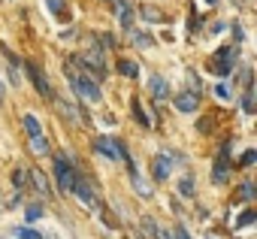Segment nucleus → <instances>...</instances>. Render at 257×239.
I'll list each match as a JSON object with an SVG mask.
<instances>
[{
    "label": "nucleus",
    "mask_w": 257,
    "mask_h": 239,
    "mask_svg": "<svg viewBox=\"0 0 257 239\" xmlns=\"http://www.w3.org/2000/svg\"><path fill=\"white\" fill-rule=\"evenodd\" d=\"M31 182H34V188H37L43 197H49V194H52V191H49V179H46L40 170H34V173H31Z\"/></svg>",
    "instance_id": "nucleus-12"
},
{
    "label": "nucleus",
    "mask_w": 257,
    "mask_h": 239,
    "mask_svg": "<svg viewBox=\"0 0 257 239\" xmlns=\"http://www.w3.org/2000/svg\"><path fill=\"white\" fill-rule=\"evenodd\" d=\"M112 10H115V16L121 19V25L131 31V25H134V13H131V7H127L124 0H112Z\"/></svg>",
    "instance_id": "nucleus-8"
},
{
    "label": "nucleus",
    "mask_w": 257,
    "mask_h": 239,
    "mask_svg": "<svg viewBox=\"0 0 257 239\" xmlns=\"http://www.w3.org/2000/svg\"><path fill=\"white\" fill-rule=\"evenodd\" d=\"M233 55H236V49L233 46H224V49H218L215 55H212V61H209V70L215 73V76H230L233 73Z\"/></svg>",
    "instance_id": "nucleus-3"
},
{
    "label": "nucleus",
    "mask_w": 257,
    "mask_h": 239,
    "mask_svg": "<svg viewBox=\"0 0 257 239\" xmlns=\"http://www.w3.org/2000/svg\"><path fill=\"white\" fill-rule=\"evenodd\" d=\"M13 182H16V185H25V173H22V170H16V173H13Z\"/></svg>",
    "instance_id": "nucleus-28"
},
{
    "label": "nucleus",
    "mask_w": 257,
    "mask_h": 239,
    "mask_svg": "<svg viewBox=\"0 0 257 239\" xmlns=\"http://www.w3.org/2000/svg\"><path fill=\"white\" fill-rule=\"evenodd\" d=\"M131 37H134V43H140V49H152L155 46V40L146 31H131Z\"/></svg>",
    "instance_id": "nucleus-15"
},
{
    "label": "nucleus",
    "mask_w": 257,
    "mask_h": 239,
    "mask_svg": "<svg viewBox=\"0 0 257 239\" xmlns=\"http://www.w3.org/2000/svg\"><path fill=\"white\" fill-rule=\"evenodd\" d=\"M170 173H173V164H170V158H167V155H158V158H155V176L164 182V179H170Z\"/></svg>",
    "instance_id": "nucleus-10"
},
{
    "label": "nucleus",
    "mask_w": 257,
    "mask_h": 239,
    "mask_svg": "<svg viewBox=\"0 0 257 239\" xmlns=\"http://www.w3.org/2000/svg\"><path fill=\"white\" fill-rule=\"evenodd\" d=\"M197 106H200V100H197L194 91H182V94L176 97V109H179V112H197Z\"/></svg>",
    "instance_id": "nucleus-7"
},
{
    "label": "nucleus",
    "mask_w": 257,
    "mask_h": 239,
    "mask_svg": "<svg viewBox=\"0 0 257 239\" xmlns=\"http://www.w3.org/2000/svg\"><path fill=\"white\" fill-rule=\"evenodd\" d=\"M254 158H257V155H254V152H245V155H242V161H239V164H242V167H248V164H254Z\"/></svg>",
    "instance_id": "nucleus-27"
},
{
    "label": "nucleus",
    "mask_w": 257,
    "mask_h": 239,
    "mask_svg": "<svg viewBox=\"0 0 257 239\" xmlns=\"http://www.w3.org/2000/svg\"><path fill=\"white\" fill-rule=\"evenodd\" d=\"M248 224H254V212L248 209V212H242V218L236 221V227H248Z\"/></svg>",
    "instance_id": "nucleus-23"
},
{
    "label": "nucleus",
    "mask_w": 257,
    "mask_h": 239,
    "mask_svg": "<svg viewBox=\"0 0 257 239\" xmlns=\"http://www.w3.org/2000/svg\"><path fill=\"white\" fill-rule=\"evenodd\" d=\"M176 239H188V233H185V230L179 227V230H176Z\"/></svg>",
    "instance_id": "nucleus-30"
},
{
    "label": "nucleus",
    "mask_w": 257,
    "mask_h": 239,
    "mask_svg": "<svg viewBox=\"0 0 257 239\" xmlns=\"http://www.w3.org/2000/svg\"><path fill=\"white\" fill-rule=\"evenodd\" d=\"M134 185H137V191H140L143 197H152V191H149V185H146V182H143V179H140L137 173H134Z\"/></svg>",
    "instance_id": "nucleus-21"
},
{
    "label": "nucleus",
    "mask_w": 257,
    "mask_h": 239,
    "mask_svg": "<svg viewBox=\"0 0 257 239\" xmlns=\"http://www.w3.org/2000/svg\"><path fill=\"white\" fill-rule=\"evenodd\" d=\"M31 149L37 152V155H46L49 152V143H46V137L40 134V137H31Z\"/></svg>",
    "instance_id": "nucleus-16"
},
{
    "label": "nucleus",
    "mask_w": 257,
    "mask_h": 239,
    "mask_svg": "<svg viewBox=\"0 0 257 239\" xmlns=\"http://www.w3.org/2000/svg\"><path fill=\"white\" fill-rule=\"evenodd\" d=\"M179 194H182V197H191V194H194V179H191V176L179 182Z\"/></svg>",
    "instance_id": "nucleus-18"
},
{
    "label": "nucleus",
    "mask_w": 257,
    "mask_h": 239,
    "mask_svg": "<svg viewBox=\"0 0 257 239\" xmlns=\"http://www.w3.org/2000/svg\"><path fill=\"white\" fill-rule=\"evenodd\" d=\"M28 76H31V82H34V88L43 94V97H52V85H49V79H46V73L37 67V64H28Z\"/></svg>",
    "instance_id": "nucleus-5"
},
{
    "label": "nucleus",
    "mask_w": 257,
    "mask_h": 239,
    "mask_svg": "<svg viewBox=\"0 0 257 239\" xmlns=\"http://www.w3.org/2000/svg\"><path fill=\"white\" fill-rule=\"evenodd\" d=\"M55 179H58V188L61 191H67V194H73V188H76V182H79V176H76V170H73V164L61 155V158H55Z\"/></svg>",
    "instance_id": "nucleus-2"
},
{
    "label": "nucleus",
    "mask_w": 257,
    "mask_h": 239,
    "mask_svg": "<svg viewBox=\"0 0 257 239\" xmlns=\"http://www.w3.org/2000/svg\"><path fill=\"white\" fill-rule=\"evenodd\" d=\"M97 40H100V43H103V49H109V46H115V40H112V37H109V34H100V37H97Z\"/></svg>",
    "instance_id": "nucleus-26"
},
{
    "label": "nucleus",
    "mask_w": 257,
    "mask_h": 239,
    "mask_svg": "<svg viewBox=\"0 0 257 239\" xmlns=\"http://www.w3.org/2000/svg\"><path fill=\"white\" fill-rule=\"evenodd\" d=\"M46 4H49V10L55 16H64V0H46Z\"/></svg>",
    "instance_id": "nucleus-24"
},
{
    "label": "nucleus",
    "mask_w": 257,
    "mask_h": 239,
    "mask_svg": "<svg viewBox=\"0 0 257 239\" xmlns=\"http://www.w3.org/2000/svg\"><path fill=\"white\" fill-rule=\"evenodd\" d=\"M0 97H4V85H0Z\"/></svg>",
    "instance_id": "nucleus-32"
},
{
    "label": "nucleus",
    "mask_w": 257,
    "mask_h": 239,
    "mask_svg": "<svg viewBox=\"0 0 257 239\" xmlns=\"http://www.w3.org/2000/svg\"><path fill=\"white\" fill-rule=\"evenodd\" d=\"M230 173V146L224 143L221 146V155H218V164H215V182H224Z\"/></svg>",
    "instance_id": "nucleus-6"
},
{
    "label": "nucleus",
    "mask_w": 257,
    "mask_h": 239,
    "mask_svg": "<svg viewBox=\"0 0 257 239\" xmlns=\"http://www.w3.org/2000/svg\"><path fill=\"white\" fill-rule=\"evenodd\" d=\"M94 149H97L103 158H109V161H124V164H131V158H127V152H124V146H121L118 140L100 137V140H94Z\"/></svg>",
    "instance_id": "nucleus-4"
},
{
    "label": "nucleus",
    "mask_w": 257,
    "mask_h": 239,
    "mask_svg": "<svg viewBox=\"0 0 257 239\" xmlns=\"http://www.w3.org/2000/svg\"><path fill=\"white\" fill-rule=\"evenodd\" d=\"M22 122H25V131H28L31 137H40V134H43V131H40V122H37V115H31V112H28Z\"/></svg>",
    "instance_id": "nucleus-14"
},
{
    "label": "nucleus",
    "mask_w": 257,
    "mask_h": 239,
    "mask_svg": "<svg viewBox=\"0 0 257 239\" xmlns=\"http://www.w3.org/2000/svg\"><path fill=\"white\" fill-rule=\"evenodd\" d=\"M73 194H79V200H82L85 206H94V203H97V197H94V188H91L88 182H82V179L76 182V188H73Z\"/></svg>",
    "instance_id": "nucleus-9"
},
{
    "label": "nucleus",
    "mask_w": 257,
    "mask_h": 239,
    "mask_svg": "<svg viewBox=\"0 0 257 239\" xmlns=\"http://www.w3.org/2000/svg\"><path fill=\"white\" fill-rule=\"evenodd\" d=\"M152 94H155V100H167L170 97V88H167V82L161 79V76H152Z\"/></svg>",
    "instance_id": "nucleus-11"
},
{
    "label": "nucleus",
    "mask_w": 257,
    "mask_h": 239,
    "mask_svg": "<svg viewBox=\"0 0 257 239\" xmlns=\"http://www.w3.org/2000/svg\"><path fill=\"white\" fill-rule=\"evenodd\" d=\"M215 94H218V97H221V100H230V97H233V94H230V88H227V85H218V88H215Z\"/></svg>",
    "instance_id": "nucleus-25"
},
{
    "label": "nucleus",
    "mask_w": 257,
    "mask_h": 239,
    "mask_svg": "<svg viewBox=\"0 0 257 239\" xmlns=\"http://www.w3.org/2000/svg\"><path fill=\"white\" fill-rule=\"evenodd\" d=\"M25 218H28V224H34V221H40V218H43V209H40V206H28Z\"/></svg>",
    "instance_id": "nucleus-20"
},
{
    "label": "nucleus",
    "mask_w": 257,
    "mask_h": 239,
    "mask_svg": "<svg viewBox=\"0 0 257 239\" xmlns=\"http://www.w3.org/2000/svg\"><path fill=\"white\" fill-rule=\"evenodd\" d=\"M16 236L19 239H43L37 230H31V227H16Z\"/></svg>",
    "instance_id": "nucleus-19"
},
{
    "label": "nucleus",
    "mask_w": 257,
    "mask_h": 239,
    "mask_svg": "<svg viewBox=\"0 0 257 239\" xmlns=\"http://www.w3.org/2000/svg\"><path fill=\"white\" fill-rule=\"evenodd\" d=\"M143 16H146L149 22H161V13H158L155 7H143Z\"/></svg>",
    "instance_id": "nucleus-22"
},
{
    "label": "nucleus",
    "mask_w": 257,
    "mask_h": 239,
    "mask_svg": "<svg viewBox=\"0 0 257 239\" xmlns=\"http://www.w3.org/2000/svg\"><path fill=\"white\" fill-rule=\"evenodd\" d=\"M251 194H254V188H251V185H242V197H245V200H248V197H251Z\"/></svg>",
    "instance_id": "nucleus-29"
},
{
    "label": "nucleus",
    "mask_w": 257,
    "mask_h": 239,
    "mask_svg": "<svg viewBox=\"0 0 257 239\" xmlns=\"http://www.w3.org/2000/svg\"><path fill=\"white\" fill-rule=\"evenodd\" d=\"M67 76H70V85H73V91H76L82 100H88V103H100V100H103V94H100V85H97L94 79H88V73L82 76V73H76V70H67Z\"/></svg>",
    "instance_id": "nucleus-1"
},
{
    "label": "nucleus",
    "mask_w": 257,
    "mask_h": 239,
    "mask_svg": "<svg viewBox=\"0 0 257 239\" xmlns=\"http://www.w3.org/2000/svg\"><path fill=\"white\" fill-rule=\"evenodd\" d=\"M118 70H121V76H127V79H137V76H140V67H137L134 61H127V58L118 61Z\"/></svg>",
    "instance_id": "nucleus-13"
},
{
    "label": "nucleus",
    "mask_w": 257,
    "mask_h": 239,
    "mask_svg": "<svg viewBox=\"0 0 257 239\" xmlns=\"http://www.w3.org/2000/svg\"><path fill=\"white\" fill-rule=\"evenodd\" d=\"M134 115H137V118H140V125H146V128H152V118H149V115H146V109H143V106H140V103H137V100H134Z\"/></svg>",
    "instance_id": "nucleus-17"
},
{
    "label": "nucleus",
    "mask_w": 257,
    "mask_h": 239,
    "mask_svg": "<svg viewBox=\"0 0 257 239\" xmlns=\"http://www.w3.org/2000/svg\"><path fill=\"white\" fill-rule=\"evenodd\" d=\"M206 4H218V0H206Z\"/></svg>",
    "instance_id": "nucleus-31"
}]
</instances>
